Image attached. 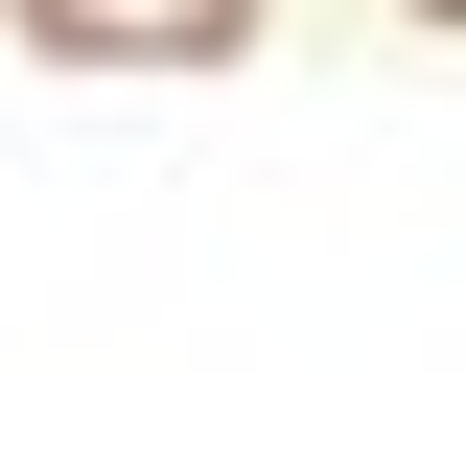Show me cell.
Instances as JSON below:
<instances>
[{
  "label": "cell",
  "mask_w": 466,
  "mask_h": 466,
  "mask_svg": "<svg viewBox=\"0 0 466 466\" xmlns=\"http://www.w3.org/2000/svg\"><path fill=\"white\" fill-rule=\"evenodd\" d=\"M24 47H70V70H233L257 0H24Z\"/></svg>",
  "instance_id": "cell-1"
},
{
  "label": "cell",
  "mask_w": 466,
  "mask_h": 466,
  "mask_svg": "<svg viewBox=\"0 0 466 466\" xmlns=\"http://www.w3.org/2000/svg\"><path fill=\"white\" fill-rule=\"evenodd\" d=\"M420 24H466V0H420Z\"/></svg>",
  "instance_id": "cell-2"
}]
</instances>
